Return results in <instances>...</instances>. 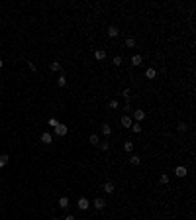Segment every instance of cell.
Instances as JSON below:
<instances>
[{
    "label": "cell",
    "instance_id": "32",
    "mask_svg": "<svg viewBox=\"0 0 196 220\" xmlns=\"http://www.w3.org/2000/svg\"><path fill=\"white\" fill-rule=\"evenodd\" d=\"M2 65H4V61H2V59H0V69H2Z\"/></svg>",
    "mask_w": 196,
    "mask_h": 220
},
{
    "label": "cell",
    "instance_id": "33",
    "mask_svg": "<svg viewBox=\"0 0 196 220\" xmlns=\"http://www.w3.org/2000/svg\"><path fill=\"white\" fill-rule=\"evenodd\" d=\"M49 220H59V218H57V216H53V218H49Z\"/></svg>",
    "mask_w": 196,
    "mask_h": 220
},
{
    "label": "cell",
    "instance_id": "5",
    "mask_svg": "<svg viewBox=\"0 0 196 220\" xmlns=\"http://www.w3.org/2000/svg\"><path fill=\"white\" fill-rule=\"evenodd\" d=\"M102 191L106 193V195H112V193L116 191V185H114L112 181H106V183H104V185H102Z\"/></svg>",
    "mask_w": 196,
    "mask_h": 220
},
{
    "label": "cell",
    "instance_id": "12",
    "mask_svg": "<svg viewBox=\"0 0 196 220\" xmlns=\"http://www.w3.org/2000/svg\"><path fill=\"white\" fill-rule=\"evenodd\" d=\"M41 141H43L45 145H49V144L53 141V136L49 134V132H43V134H41Z\"/></svg>",
    "mask_w": 196,
    "mask_h": 220
},
{
    "label": "cell",
    "instance_id": "4",
    "mask_svg": "<svg viewBox=\"0 0 196 220\" xmlns=\"http://www.w3.org/2000/svg\"><path fill=\"white\" fill-rule=\"evenodd\" d=\"M100 134H102L104 138H108L110 134H112V128H110L108 122H102V124H100Z\"/></svg>",
    "mask_w": 196,
    "mask_h": 220
},
{
    "label": "cell",
    "instance_id": "6",
    "mask_svg": "<svg viewBox=\"0 0 196 220\" xmlns=\"http://www.w3.org/2000/svg\"><path fill=\"white\" fill-rule=\"evenodd\" d=\"M92 206L94 208H96V210H104V208H106V201H104V199H94V202H92Z\"/></svg>",
    "mask_w": 196,
    "mask_h": 220
},
{
    "label": "cell",
    "instance_id": "1",
    "mask_svg": "<svg viewBox=\"0 0 196 220\" xmlns=\"http://www.w3.org/2000/svg\"><path fill=\"white\" fill-rule=\"evenodd\" d=\"M53 132H55V136L63 138V136H67V134H69V128H67L65 124H57V126L53 128Z\"/></svg>",
    "mask_w": 196,
    "mask_h": 220
},
{
    "label": "cell",
    "instance_id": "27",
    "mask_svg": "<svg viewBox=\"0 0 196 220\" xmlns=\"http://www.w3.org/2000/svg\"><path fill=\"white\" fill-rule=\"evenodd\" d=\"M124 112H133V108H131V100H127L126 104H124V108H122Z\"/></svg>",
    "mask_w": 196,
    "mask_h": 220
},
{
    "label": "cell",
    "instance_id": "10",
    "mask_svg": "<svg viewBox=\"0 0 196 220\" xmlns=\"http://www.w3.org/2000/svg\"><path fill=\"white\" fill-rule=\"evenodd\" d=\"M141 63H143V57H141L139 53H136V55H131V65H133V67H139Z\"/></svg>",
    "mask_w": 196,
    "mask_h": 220
},
{
    "label": "cell",
    "instance_id": "3",
    "mask_svg": "<svg viewBox=\"0 0 196 220\" xmlns=\"http://www.w3.org/2000/svg\"><path fill=\"white\" fill-rule=\"evenodd\" d=\"M131 120L133 122H143L145 120V110H139V108H137V110H133V116H131Z\"/></svg>",
    "mask_w": 196,
    "mask_h": 220
},
{
    "label": "cell",
    "instance_id": "21",
    "mask_svg": "<svg viewBox=\"0 0 196 220\" xmlns=\"http://www.w3.org/2000/svg\"><path fill=\"white\" fill-rule=\"evenodd\" d=\"M65 84H67V77L59 75V79H57V87H65Z\"/></svg>",
    "mask_w": 196,
    "mask_h": 220
},
{
    "label": "cell",
    "instance_id": "28",
    "mask_svg": "<svg viewBox=\"0 0 196 220\" xmlns=\"http://www.w3.org/2000/svg\"><path fill=\"white\" fill-rule=\"evenodd\" d=\"M177 130L181 132V134H182V132H186V130H188V124H184V122H181V124H178V126H177Z\"/></svg>",
    "mask_w": 196,
    "mask_h": 220
},
{
    "label": "cell",
    "instance_id": "25",
    "mask_svg": "<svg viewBox=\"0 0 196 220\" xmlns=\"http://www.w3.org/2000/svg\"><path fill=\"white\" fill-rule=\"evenodd\" d=\"M112 65H114V67H122V55H116V57H114V59H112Z\"/></svg>",
    "mask_w": 196,
    "mask_h": 220
},
{
    "label": "cell",
    "instance_id": "30",
    "mask_svg": "<svg viewBox=\"0 0 196 220\" xmlns=\"http://www.w3.org/2000/svg\"><path fill=\"white\" fill-rule=\"evenodd\" d=\"M57 124H59V122H57V120H55V118H49V126H51V128H55V126H57Z\"/></svg>",
    "mask_w": 196,
    "mask_h": 220
},
{
    "label": "cell",
    "instance_id": "15",
    "mask_svg": "<svg viewBox=\"0 0 196 220\" xmlns=\"http://www.w3.org/2000/svg\"><path fill=\"white\" fill-rule=\"evenodd\" d=\"M141 130H143V126H141L139 122H133V124H131V132H133V134H139Z\"/></svg>",
    "mask_w": 196,
    "mask_h": 220
},
{
    "label": "cell",
    "instance_id": "29",
    "mask_svg": "<svg viewBox=\"0 0 196 220\" xmlns=\"http://www.w3.org/2000/svg\"><path fill=\"white\" fill-rule=\"evenodd\" d=\"M126 47H136V39H133V38H126Z\"/></svg>",
    "mask_w": 196,
    "mask_h": 220
},
{
    "label": "cell",
    "instance_id": "11",
    "mask_svg": "<svg viewBox=\"0 0 196 220\" xmlns=\"http://www.w3.org/2000/svg\"><path fill=\"white\" fill-rule=\"evenodd\" d=\"M94 59H96V61H104V59H106V49H96V51H94Z\"/></svg>",
    "mask_w": 196,
    "mask_h": 220
},
{
    "label": "cell",
    "instance_id": "26",
    "mask_svg": "<svg viewBox=\"0 0 196 220\" xmlns=\"http://www.w3.org/2000/svg\"><path fill=\"white\" fill-rule=\"evenodd\" d=\"M122 96L126 100H131V89H124V93H122Z\"/></svg>",
    "mask_w": 196,
    "mask_h": 220
},
{
    "label": "cell",
    "instance_id": "24",
    "mask_svg": "<svg viewBox=\"0 0 196 220\" xmlns=\"http://www.w3.org/2000/svg\"><path fill=\"white\" fill-rule=\"evenodd\" d=\"M8 161H10V155H6V153H4V155H0V167H4Z\"/></svg>",
    "mask_w": 196,
    "mask_h": 220
},
{
    "label": "cell",
    "instance_id": "19",
    "mask_svg": "<svg viewBox=\"0 0 196 220\" xmlns=\"http://www.w3.org/2000/svg\"><path fill=\"white\" fill-rule=\"evenodd\" d=\"M169 181H171V179H169V175H167V173H161V177H159V183H161V185H169Z\"/></svg>",
    "mask_w": 196,
    "mask_h": 220
},
{
    "label": "cell",
    "instance_id": "9",
    "mask_svg": "<svg viewBox=\"0 0 196 220\" xmlns=\"http://www.w3.org/2000/svg\"><path fill=\"white\" fill-rule=\"evenodd\" d=\"M131 124H133V120H131V116H127V114H124V116H122V128H131Z\"/></svg>",
    "mask_w": 196,
    "mask_h": 220
},
{
    "label": "cell",
    "instance_id": "22",
    "mask_svg": "<svg viewBox=\"0 0 196 220\" xmlns=\"http://www.w3.org/2000/svg\"><path fill=\"white\" fill-rule=\"evenodd\" d=\"M51 71H53V73H59V71H61V63H59V61H53V63H51Z\"/></svg>",
    "mask_w": 196,
    "mask_h": 220
},
{
    "label": "cell",
    "instance_id": "7",
    "mask_svg": "<svg viewBox=\"0 0 196 220\" xmlns=\"http://www.w3.org/2000/svg\"><path fill=\"white\" fill-rule=\"evenodd\" d=\"M106 33H108V38H118V36H120V30H118L116 26H108Z\"/></svg>",
    "mask_w": 196,
    "mask_h": 220
},
{
    "label": "cell",
    "instance_id": "8",
    "mask_svg": "<svg viewBox=\"0 0 196 220\" xmlns=\"http://www.w3.org/2000/svg\"><path fill=\"white\" fill-rule=\"evenodd\" d=\"M175 175H177V177H186V175H188V169L184 167V165H178V167L175 169Z\"/></svg>",
    "mask_w": 196,
    "mask_h": 220
},
{
    "label": "cell",
    "instance_id": "16",
    "mask_svg": "<svg viewBox=\"0 0 196 220\" xmlns=\"http://www.w3.org/2000/svg\"><path fill=\"white\" fill-rule=\"evenodd\" d=\"M98 147H100L102 151H108V150H110V141H108V138H106L104 141H100V144H98Z\"/></svg>",
    "mask_w": 196,
    "mask_h": 220
},
{
    "label": "cell",
    "instance_id": "23",
    "mask_svg": "<svg viewBox=\"0 0 196 220\" xmlns=\"http://www.w3.org/2000/svg\"><path fill=\"white\" fill-rule=\"evenodd\" d=\"M108 106L112 108V110H118V108H120V102H118L116 99H112V100H110V102H108Z\"/></svg>",
    "mask_w": 196,
    "mask_h": 220
},
{
    "label": "cell",
    "instance_id": "20",
    "mask_svg": "<svg viewBox=\"0 0 196 220\" xmlns=\"http://www.w3.org/2000/svg\"><path fill=\"white\" fill-rule=\"evenodd\" d=\"M124 150H126L127 153H131V151H133V141H130V140H127L126 144H124Z\"/></svg>",
    "mask_w": 196,
    "mask_h": 220
},
{
    "label": "cell",
    "instance_id": "31",
    "mask_svg": "<svg viewBox=\"0 0 196 220\" xmlns=\"http://www.w3.org/2000/svg\"><path fill=\"white\" fill-rule=\"evenodd\" d=\"M65 220H77V218H75L73 214H67V216H65Z\"/></svg>",
    "mask_w": 196,
    "mask_h": 220
},
{
    "label": "cell",
    "instance_id": "14",
    "mask_svg": "<svg viewBox=\"0 0 196 220\" xmlns=\"http://www.w3.org/2000/svg\"><path fill=\"white\" fill-rule=\"evenodd\" d=\"M145 77H147V79H155V77H157V71H155L153 67H149V69L145 71Z\"/></svg>",
    "mask_w": 196,
    "mask_h": 220
},
{
    "label": "cell",
    "instance_id": "18",
    "mask_svg": "<svg viewBox=\"0 0 196 220\" xmlns=\"http://www.w3.org/2000/svg\"><path fill=\"white\" fill-rule=\"evenodd\" d=\"M130 163L131 165H139L141 163V157H139V155H130Z\"/></svg>",
    "mask_w": 196,
    "mask_h": 220
},
{
    "label": "cell",
    "instance_id": "2",
    "mask_svg": "<svg viewBox=\"0 0 196 220\" xmlns=\"http://www.w3.org/2000/svg\"><path fill=\"white\" fill-rule=\"evenodd\" d=\"M77 206H79V210H88V208H90V201L86 197H80L79 202H77Z\"/></svg>",
    "mask_w": 196,
    "mask_h": 220
},
{
    "label": "cell",
    "instance_id": "17",
    "mask_svg": "<svg viewBox=\"0 0 196 220\" xmlns=\"http://www.w3.org/2000/svg\"><path fill=\"white\" fill-rule=\"evenodd\" d=\"M90 145H98L100 144V138H98V134H90Z\"/></svg>",
    "mask_w": 196,
    "mask_h": 220
},
{
    "label": "cell",
    "instance_id": "13",
    "mask_svg": "<svg viewBox=\"0 0 196 220\" xmlns=\"http://www.w3.org/2000/svg\"><path fill=\"white\" fill-rule=\"evenodd\" d=\"M69 206H71V202H69V199H67V197H61L59 199V208L65 210V208H69Z\"/></svg>",
    "mask_w": 196,
    "mask_h": 220
}]
</instances>
